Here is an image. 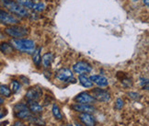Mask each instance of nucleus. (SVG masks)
<instances>
[{"label": "nucleus", "instance_id": "19", "mask_svg": "<svg viewBox=\"0 0 149 126\" xmlns=\"http://www.w3.org/2000/svg\"><path fill=\"white\" fill-rule=\"evenodd\" d=\"M21 89V85L19 81H17V80H12L10 83V90L11 92H13L15 94L19 93Z\"/></svg>", "mask_w": 149, "mask_h": 126}, {"label": "nucleus", "instance_id": "8", "mask_svg": "<svg viewBox=\"0 0 149 126\" xmlns=\"http://www.w3.org/2000/svg\"><path fill=\"white\" fill-rule=\"evenodd\" d=\"M42 96V90L39 87L31 88L27 91L25 98L28 101H38Z\"/></svg>", "mask_w": 149, "mask_h": 126}, {"label": "nucleus", "instance_id": "28", "mask_svg": "<svg viewBox=\"0 0 149 126\" xmlns=\"http://www.w3.org/2000/svg\"><path fill=\"white\" fill-rule=\"evenodd\" d=\"M124 106V102L122 99H117L116 102H115V108L117 110H122Z\"/></svg>", "mask_w": 149, "mask_h": 126}, {"label": "nucleus", "instance_id": "32", "mask_svg": "<svg viewBox=\"0 0 149 126\" xmlns=\"http://www.w3.org/2000/svg\"><path fill=\"white\" fill-rule=\"evenodd\" d=\"M134 2H137V1H139V0H133Z\"/></svg>", "mask_w": 149, "mask_h": 126}, {"label": "nucleus", "instance_id": "34", "mask_svg": "<svg viewBox=\"0 0 149 126\" xmlns=\"http://www.w3.org/2000/svg\"><path fill=\"white\" fill-rule=\"evenodd\" d=\"M77 126H82L81 124H77Z\"/></svg>", "mask_w": 149, "mask_h": 126}, {"label": "nucleus", "instance_id": "36", "mask_svg": "<svg viewBox=\"0 0 149 126\" xmlns=\"http://www.w3.org/2000/svg\"><path fill=\"white\" fill-rule=\"evenodd\" d=\"M13 126H14V125H13Z\"/></svg>", "mask_w": 149, "mask_h": 126}, {"label": "nucleus", "instance_id": "30", "mask_svg": "<svg viewBox=\"0 0 149 126\" xmlns=\"http://www.w3.org/2000/svg\"><path fill=\"white\" fill-rule=\"evenodd\" d=\"M143 3H144V5L146 6V8L149 7V0H143Z\"/></svg>", "mask_w": 149, "mask_h": 126}, {"label": "nucleus", "instance_id": "2", "mask_svg": "<svg viewBox=\"0 0 149 126\" xmlns=\"http://www.w3.org/2000/svg\"><path fill=\"white\" fill-rule=\"evenodd\" d=\"M12 46L22 53L31 54L35 50V42L28 39H13L11 41Z\"/></svg>", "mask_w": 149, "mask_h": 126}, {"label": "nucleus", "instance_id": "4", "mask_svg": "<svg viewBox=\"0 0 149 126\" xmlns=\"http://www.w3.org/2000/svg\"><path fill=\"white\" fill-rule=\"evenodd\" d=\"M55 77L58 80H60V81L65 83L76 82V78L74 77L73 72L70 69H68V68H62V69H60L55 74Z\"/></svg>", "mask_w": 149, "mask_h": 126}, {"label": "nucleus", "instance_id": "18", "mask_svg": "<svg viewBox=\"0 0 149 126\" xmlns=\"http://www.w3.org/2000/svg\"><path fill=\"white\" fill-rule=\"evenodd\" d=\"M15 116L19 119H27L29 116H31V111L29 110V108L23 109L19 111L15 112Z\"/></svg>", "mask_w": 149, "mask_h": 126}, {"label": "nucleus", "instance_id": "35", "mask_svg": "<svg viewBox=\"0 0 149 126\" xmlns=\"http://www.w3.org/2000/svg\"><path fill=\"white\" fill-rule=\"evenodd\" d=\"M63 126H64V125H63Z\"/></svg>", "mask_w": 149, "mask_h": 126}, {"label": "nucleus", "instance_id": "33", "mask_svg": "<svg viewBox=\"0 0 149 126\" xmlns=\"http://www.w3.org/2000/svg\"><path fill=\"white\" fill-rule=\"evenodd\" d=\"M66 126H73V125H72V124H67Z\"/></svg>", "mask_w": 149, "mask_h": 126}, {"label": "nucleus", "instance_id": "24", "mask_svg": "<svg viewBox=\"0 0 149 126\" xmlns=\"http://www.w3.org/2000/svg\"><path fill=\"white\" fill-rule=\"evenodd\" d=\"M44 8H45V5L42 2L34 4L33 7H32V9L35 10L36 12H42V11L44 10Z\"/></svg>", "mask_w": 149, "mask_h": 126}, {"label": "nucleus", "instance_id": "23", "mask_svg": "<svg viewBox=\"0 0 149 126\" xmlns=\"http://www.w3.org/2000/svg\"><path fill=\"white\" fill-rule=\"evenodd\" d=\"M121 82H122V85L123 86L124 88H131L132 86H133V84H134L133 79L130 78V77H123V78L121 80Z\"/></svg>", "mask_w": 149, "mask_h": 126}, {"label": "nucleus", "instance_id": "16", "mask_svg": "<svg viewBox=\"0 0 149 126\" xmlns=\"http://www.w3.org/2000/svg\"><path fill=\"white\" fill-rule=\"evenodd\" d=\"M0 51L4 54H10L14 52V47L12 44L8 42H1L0 43Z\"/></svg>", "mask_w": 149, "mask_h": 126}, {"label": "nucleus", "instance_id": "17", "mask_svg": "<svg viewBox=\"0 0 149 126\" xmlns=\"http://www.w3.org/2000/svg\"><path fill=\"white\" fill-rule=\"evenodd\" d=\"M53 60H54V56H53V54H52L51 53H47V54H43L42 58V62L43 66L46 67V68L50 67Z\"/></svg>", "mask_w": 149, "mask_h": 126}, {"label": "nucleus", "instance_id": "3", "mask_svg": "<svg viewBox=\"0 0 149 126\" xmlns=\"http://www.w3.org/2000/svg\"><path fill=\"white\" fill-rule=\"evenodd\" d=\"M5 32L13 39H23L29 34L28 28L20 25H12L5 29Z\"/></svg>", "mask_w": 149, "mask_h": 126}, {"label": "nucleus", "instance_id": "22", "mask_svg": "<svg viewBox=\"0 0 149 126\" xmlns=\"http://www.w3.org/2000/svg\"><path fill=\"white\" fill-rule=\"evenodd\" d=\"M17 2H18L20 6H22L23 8H27V9H31V8H32L33 5H34V3H33L32 0H18Z\"/></svg>", "mask_w": 149, "mask_h": 126}, {"label": "nucleus", "instance_id": "29", "mask_svg": "<svg viewBox=\"0 0 149 126\" xmlns=\"http://www.w3.org/2000/svg\"><path fill=\"white\" fill-rule=\"evenodd\" d=\"M22 79H24V81H23V83L24 84H26V85H29V84H30V81H29V79L28 78H26L25 77H20Z\"/></svg>", "mask_w": 149, "mask_h": 126}, {"label": "nucleus", "instance_id": "21", "mask_svg": "<svg viewBox=\"0 0 149 126\" xmlns=\"http://www.w3.org/2000/svg\"><path fill=\"white\" fill-rule=\"evenodd\" d=\"M11 93L12 92H11V90L8 87H7V86H5V85H0V94L2 96L9 98L11 96Z\"/></svg>", "mask_w": 149, "mask_h": 126}, {"label": "nucleus", "instance_id": "13", "mask_svg": "<svg viewBox=\"0 0 149 126\" xmlns=\"http://www.w3.org/2000/svg\"><path fill=\"white\" fill-rule=\"evenodd\" d=\"M28 108L34 114L41 113L42 111V106L40 105L38 101H28Z\"/></svg>", "mask_w": 149, "mask_h": 126}, {"label": "nucleus", "instance_id": "25", "mask_svg": "<svg viewBox=\"0 0 149 126\" xmlns=\"http://www.w3.org/2000/svg\"><path fill=\"white\" fill-rule=\"evenodd\" d=\"M148 79L147 78H145V77H141L140 78V85L143 89H146V90H148Z\"/></svg>", "mask_w": 149, "mask_h": 126}, {"label": "nucleus", "instance_id": "12", "mask_svg": "<svg viewBox=\"0 0 149 126\" xmlns=\"http://www.w3.org/2000/svg\"><path fill=\"white\" fill-rule=\"evenodd\" d=\"M89 78L91 79V81L93 82V84H96L97 86H99L100 88H106L109 86L108 78L105 77L104 76L94 75V76H91Z\"/></svg>", "mask_w": 149, "mask_h": 126}, {"label": "nucleus", "instance_id": "31", "mask_svg": "<svg viewBox=\"0 0 149 126\" xmlns=\"http://www.w3.org/2000/svg\"><path fill=\"white\" fill-rule=\"evenodd\" d=\"M4 99L3 98H1V97H0V105H2L3 104V103H4Z\"/></svg>", "mask_w": 149, "mask_h": 126}, {"label": "nucleus", "instance_id": "27", "mask_svg": "<svg viewBox=\"0 0 149 126\" xmlns=\"http://www.w3.org/2000/svg\"><path fill=\"white\" fill-rule=\"evenodd\" d=\"M29 118H31L30 120H31V121L32 123H36V124H38V125H44V123H43L40 118L32 117V116H29Z\"/></svg>", "mask_w": 149, "mask_h": 126}, {"label": "nucleus", "instance_id": "1", "mask_svg": "<svg viewBox=\"0 0 149 126\" xmlns=\"http://www.w3.org/2000/svg\"><path fill=\"white\" fill-rule=\"evenodd\" d=\"M4 7L7 8L10 13H12L20 18H27L30 16V13L27 8L20 6L18 2L14 0H1Z\"/></svg>", "mask_w": 149, "mask_h": 126}, {"label": "nucleus", "instance_id": "15", "mask_svg": "<svg viewBox=\"0 0 149 126\" xmlns=\"http://www.w3.org/2000/svg\"><path fill=\"white\" fill-rule=\"evenodd\" d=\"M41 51H42V47H38L35 48L33 52V56H32V61L34 63L37 67H40L42 64V56H41Z\"/></svg>", "mask_w": 149, "mask_h": 126}, {"label": "nucleus", "instance_id": "14", "mask_svg": "<svg viewBox=\"0 0 149 126\" xmlns=\"http://www.w3.org/2000/svg\"><path fill=\"white\" fill-rule=\"evenodd\" d=\"M78 81L86 88H93V82L91 81V79L88 77L86 76V75H79V77H78Z\"/></svg>", "mask_w": 149, "mask_h": 126}, {"label": "nucleus", "instance_id": "26", "mask_svg": "<svg viewBox=\"0 0 149 126\" xmlns=\"http://www.w3.org/2000/svg\"><path fill=\"white\" fill-rule=\"evenodd\" d=\"M128 97L130 99L132 100H139L142 97L139 93H137V92H129L128 93Z\"/></svg>", "mask_w": 149, "mask_h": 126}, {"label": "nucleus", "instance_id": "7", "mask_svg": "<svg viewBox=\"0 0 149 126\" xmlns=\"http://www.w3.org/2000/svg\"><path fill=\"white\" fill-rule=\"evenodd\" d=\"M73 70L76 74H78V75H86V74H89L92 71V66L87 62L80 61L74 65Z\"/></svg>", "mask_w": 149, "mask_h": 126}, {"label": "nucleus", "instance_id": "11", "mask_svg": "<svg viewBox=\"0 0 149 126\" xmlns=\"http://www.w3.org/2000/svg\"><path fill=\"white\" fill-rule=\"evenodd\" d=\"M79 120L85 126H96V119L91 113H81L79 115Z\"/></svg>", "mask_w": 149, "mask_h": 126}, {"label": "nucleus", "instance_id": "10", "mask_svg": "<svg viewBox=\"0 0 149 126\" xmlns=\"http://www.w3.org/2000/svg\"><path fill=\"white\" fill-rule=\"evenodd\" d=\"M72 110L78 112L85 113H93L96 111V108L91 104H81V103H74L71 106Z\"/></svg>", "mask_w": 149, "mask_h": 126}, {"label": "nucleus", "instance_id": "5", "mask_svg": "<svg viewBox=\"0 0 149 126\" xmlns=\"http://www.w3.org/2000/svg\"><path fill=\"white\" fill-rule=\"evenodd\" d=\"M0 23L7 26H12V25H18L19 23V20L12 14H10L5 10L0 9Z\"/></svg>", "mask_w": 149, "mask_h": 126}, {"label": "nucleus", "instance_id": "6", "mask_svg": "<svg viewBox=\"0 0 149 126\" xmlns=\"http://www.w3.org/2000/svg\"><path fill=\"white\" fill-rule=\"evenodd\" d=\"M91 96L95 99L96 101L108 102L111 100V94L107 90L102 88H93L91 90Z\"/></svg>", "mask_w": 149, "mask_h": 126}, {"label": "nucleus", "instance_id": "9", "mask_svg": "<svg viewBox=\"0 0 149 126\" xmlns=\"http://www.w3.org/2000/svg\"><path fill=\"white\" fill-rule=\"evenodd\" d=\"M77 103H81V104H93L96 102L95 99L93 98L91 94L88 92H81L79 93L76 98L74 99Z\"/></svg>", "mask_w": 149, "mask_h": 126}, {"label": "nucleus", "instance_id": "20", "mask_svg": "<svg viewBox=\"0 0 149 126\" xmlns=\"http://www.w3.org/2000/svg\"><path fill=\"white\" fill-rule=\"evenodd\" d=\"M52 111H53V115L56 120H62L63 119V115H62V112L60 111V108L58 107V105H57V104L53 105Z\"/></svg>", "mask_w": 149, "mask_h": 126}]
</instances>
